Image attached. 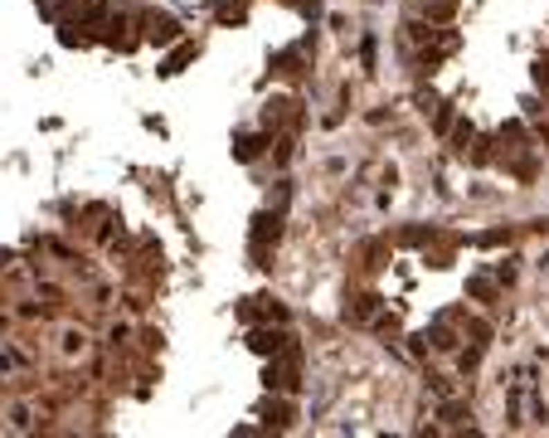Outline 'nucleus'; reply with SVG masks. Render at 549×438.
Listing matches in <instances>:
<instances>
[{
    "instance_id": "1",
    "label": "nucleus",
    "mask_w": 549,
    "mask_h": 438,
    "mask_svg": "<svg viewBox=\"0 0 549 438\" xmlns=\"http://www.w3.org/2000/svg\"><path fill=\"white\" fill-rule=\"evenodd\" d=\"M278 234H282V219H278V214H258V219H253V259H262L267 239L278 244Z\"/></svg>"
},
{
    "instance_id": "2",
    "label": "nucleus",
    "mask_w": 549,
    "mask_h": 438,
    "mask_svg": "<svg viewBox=\"0 0 549 438\" xmlns=\"http://www.w3.org/2000/svg\"><path fill=\"white\" fill-rule=\"evenodd\" d=\"M146 40L151 44H175L180 40V20L175 15H146Z\"/></svg>"
},
{
    "instance_id": "3",
    "label": "nucleus",
    "mask_w": 549,
    "mask_h": 438,
    "mask_svg": "<svg viewBox=\"0 0 549 438\" xmlns=\"http://www.w3.org/2000/svg\"><path fill=\"white\" fill-rule=\"evenodd\" d=\"M248 346H253L258 356H278V351L287 346V336H282V331H267V326H253V331H248Z\"/></svg>"
},
{
    "instance_id": "4",
    "label": "nucleus",
    "mask_w": 549,
    "mask_h": 438,
    "mask_svg": "<svg viewBox=\"0 0 549 438\" xmlns=\"http://www.w3.org/2000/svg\"><path fill=\"white\" fill-rule=\"evenodd\" d=\"M190 59H195V44H180V49H175V54L165 59V69H161V73H180V69H185Z\"/></svg>"
},
{
    "instance_id": "5",
    "label": "nucleus",
    "mask_w": 549,
    "mask_h": 438,
    "mask_svg": "<svg viewBox=\"0 0 549 438\" xmlns=\"http://www.w3.org/2000/svg\"><path fill=\"white\" fill-rule=\"evenodd\" d=\"M258 151H262V137H238V141H233V156H238V161H253Z\"/></svg>"
},
{
    "instance_id": "6",
    "label": "nucleus",
    "mask_w": 549,
    "mask_h": 438,
    "mask_svg": "<svg viewBox=\"0 0 549 438\" xmlns=\"http://www.w3.org/2000/svg\"><path fill=\"white\" fill-rule=\"evenodd\" d=\"M59 40H64V44H88L83 25H64V30H59Z\"/></svg>"
},
{
    "instance_id": "7",
    "label": "nucleus",
    "mask_w": 549,
    "mask_h": 438,
    "mask_svg": "<svg viewBox=\"0 0 549 438\" xmlns=\"http://www.w3.org/2000/svg\"><path fill=\"white\" fill-rule=\"evenodd\" d=\"M423 6H428V15H438V20H442V15H452L457 0H423Z\"/></svg>"
},
{
    "instance_id": "8",
    "label": "nucleus",
    "mask_w": 549,
    "mask_h": 438,
    "mask_svg": "<svg viewBox=\"0 0 549 438\" xmlns=\"http://www.w3.org/2000/svg\"><path fill=\"white\" fill-rule=\"evenodd\" d=\"M35 6H39V15H49V20H54V15L69 6V0H35Z\"/></svg>"
}]
</instances>
